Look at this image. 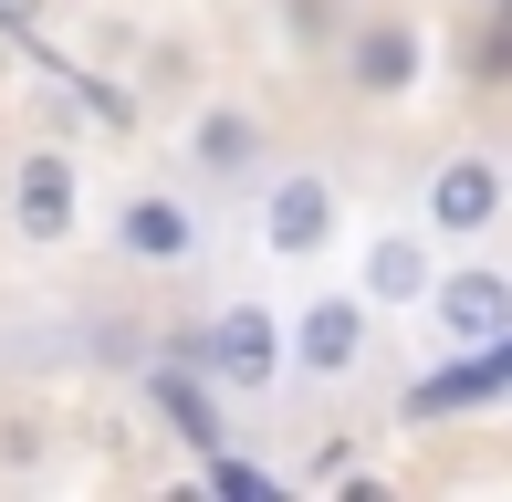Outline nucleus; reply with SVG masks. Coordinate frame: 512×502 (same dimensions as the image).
Masks as SVG:
<instances>
[{
    "mask_svg": "<svg viewBox=\"0 0 512 502\" xmlns=\"http://www.w3.org/2000/svg\"><path fill=\"white\" fill-rule=\"evenodd\" d=\"M189 367L220 387L230 408H262L272 387H283V314L262 304V293H241V304H220L209 325L189 335Z\"/></svg>",
    "mask_w": 512,
    "mask_h": 502,
    "instance_id": "obj_2",
    "label": "nucleus"
},
{
    "mask_svg": "<svg viewBox=\"0 0 512 502\" xmlns=\"http://www.w3.org/2000/svg\"><path fill=\"white\" fill-rule=\"evenodd\" d=\"M199 471H209L220 492H241V502H272V471H262V461H241L230 440H220V450H199Z\"/></svg>",
    "mask_w": 512,
    "mask_h": 502,
    "instance_id": "obj_12",
    "label": "nucleus"
},
{
    "mask_svg": "<svg viewBox=\"0 0 512 502\" xmlns=\"http://www.w3.org/2000/svg\"><path fill=\"white\" fill-rule=\"evenodd\" d=\"M0 220H11L21 251H63L84 231V157L74 147H21L11 178H0Z\"/></svg>",
    "mask_w": 512,
    "mask_h": 502,
    "instance_id": "obj_4",
    "label": "nucleus"
},
{
    "mask_svg": "<svg viewBox=\"0 0 512 502\" xmlns=\"http://www.w3.org/2000/svg\"><path fill=\"white\" fill-rule=\"evenodd\" d=\"M262 189V251L272 262H324L345 231V199H335V178L324 168H272V178H251Z\"/></svg>",
    "mask_w": 512,
    "mask_h": 502,
    "instance_id": "obj_9",
    "label": "nucleus"
},
{
    "mask_svg": "<svg viewBox=\"0 0 512 502\" xmlns=\"http://www.w3.org/2000/svg\"><path fill=\"white\" fill-rule=\"evenodd\" d=\"M418 314H429V335H439L450 356H502V335H512V272L450 262V272H429Z\"/></svg>",
    "mask_w": 512,
    "mask_h": 502,
    "instance_id": "obj_7",
    "label": "nucleus"
},
{
    "mask_svg": "<svg viewBox=\"0 0 512 502\" xmlns=\"http://www.w3.org/2000/svg\"><path fill=\"white\" fill-rule=\"evenodd\" d=\"M335 74L356 105H408L418 84H429V32H418L408 11H366L335 32Z\"/></svg>",
    "mask_w": 512,
    "mask_h": 502,
    "instance_id": "obj_5",
    "label": "nucleus"
},
{
    "mask_svg": "<svg viewBox=\"0 0 512 502\" xmlns=\"http://www.w3.org/2000/svg\"><path fill=\"white\" fill-rule=\"evenodd\" d=\"M0 461L32 471V461H42V419H0Z\"/></svg>",
    "mask_w": 512,
    "mask_h": 502,
    "instance_id": "obj_13",
    "label": "nucleus"
},
{
    "mask_svg": "<svg viewBox=\"0 0 512 502\" xmlns=\"http://www.w3.org/2000/svg\"><path fill=\"white\" fill-rule=\"evenodd\" d=\"M178 168L199 178V189H251V178L272 168V126H262V105H241V95H209L189 136H178Z\"/></svg>",
    "mask_w": 512,
    "mask_h": 502,
    "instance_id": "obj_8",
    "label": "nucleus"
},
{
    "mask_svg": "<svg viewBox=\"0 0 512 502\" xmlns=\"http://www.w3.org/2000/svg\"><path fill=\"white\" fill-rule=\"evenodd\" d=\"M42 11L53 0H0V32H42Z\"/></svg>",
    "mask_w": 512,
    "mask_h": 502,
    "instance_id": "obj_15",
    "label": "nucleus"
},
{
    "mask_svg": "<svg viewBox=\"0 0 512 502\" xmlns=\"http://www.w3.org/2000/svg\"><path fill=\"white\" fill-rule=\"evenodd\" d=\"M429 272H439V262H429V231H377V241L356 251V293H366L377 314H418Z\"/></svg>",
    "mask_w": 512,
    "mask_h": 502,
    "instance_id": "obj_11",
    "label": "nucleus"
},
{
    "mask_svg": "<svg viewBox=\"0 0 512 502\" xmlns=\"http://www.w3.org/2000/svg\"><path fill=\"white\" fill-rule=\"evenodd\" d=\"M418 210H429V241H460V251L492 241L502 210H512V168H502V147H481V136H471V147H450V157L429 168V189H418Z\"/></svg>",
    "mask_w": 512,
    "mask_h": 502,
    "instance_id": "obj_6",
    "label": "nucleus"
},
{
    "mask_svg": "<svg viewBox=\"0 0 512 502\" xmlns=\"http://www.w3.org/2000/svg\"><path fill=\"white\" fill-rule=\"evenodd\" d=\"M136 408H147V419L168 429L178 450H220V440H230V398H220L199 367H178V356L136 367Z\"/></svg>",
    "mask_w": 512,
    "mask_h": 502,
    "instance_id": "obj_10",
    "label": "nucleus"
},
{
    "mask_svg": "<svg viewBox=\"0 0 512 502\" xmlns=\"http://www.w3.org/2000/svg\"><path fill=\"white\" fill-rule=\"evenodd\" d=\"M105 251L126 272H199L209 262V210L189 189H126L105 220Z\"/></svg>",
    "mask_w": 512,
    "mask_h": 502,
    "instance_id": "obj_3",
    "label": "nucleus"
},
{
    "mask_svg": "<svg viewBox=\"0 0 512 502\" xmlns=\"http://www.w3.org/2000/svg\"><path fill=\"white\" fill-rule=\"evenodd\" d=\"M189 74H199V63H189V42H178V53H157V63H147V84H157V95H178V84H189Z\"/></svg>",
    "mask_w": 512,
    "mask_h": 502,
    "instance_id": "obj_14",
    "label": "nucleus"
},
{
    "mask_svg": "<svg viewBox=\"0 0 512 502\" xmlns=\"http://www.w3.org/2000/svg\"><path fill=\"white\" fill-rule=\"evenodd\" d=\"M377 367V304L366 293H314L304 314H283V377L314 398H345Z\"/></svg>",
    "mask_w": 512,
    "mask_h": 502,
    "instance_id": "obj_1",
    "label": "nucleus"
}]
</instances>
